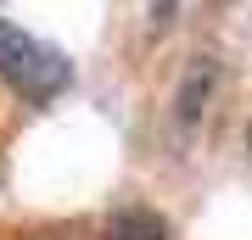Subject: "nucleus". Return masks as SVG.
I'll return each instance as SVG.
<instances>
[{
    "mask_svg": "<svg viewBox=\"0 0 252 240\" xmlns=\"http://www.w3.org/2000/svg\"><path fill=\"white\" fill-rule=\"evenodd\" d=\"M213 89H219V62H213V56H196V62L185 67L180 95H174V107H180V123H196V117L207 112V101H213Z\"/></svg>",
    "mask_w": 252,
    "mask_h": 240,
    "instance_id": "obj_2",
    "label": "nucleus"
},
{
    "mask_svg": "<svg viewBox=\"0 0 252 240\" xmlns=\"http://www.w3.org/2000/svg\"><path fill=\"white\" fill-rule=\"evenodd\" d=\"M247 151H252V123H247Z\"/></svg>",
    "mask_w": 252,
    "mask_h": 240,
    "instance_id": "obj_5",
    "label": "nucleus"
},
{
    "mask_svg": "<svg viewBox=\"0 0 252 240\" xmlns=\"http://www.w3.org/2000/svg\"><path fill=\"white\" fill-rule=\"evenodd\" d=\"M174 6H180V0H152V28H157V34L174 23Z\"/></svg>",
    "mask_w": 252,
    "mask_h": 240,
    "instance_id": "obj_4",
    "label": "nucleus"
},
{
    "mask_svg": "<svg viewBox=\"0 0 252 240\" xmlns=\"http://www.w3.org/2000/svg\"><path fill=\"white\" fill-rule=\"evenodd\" d=\"M0 84L17 101H28V107H51L73 84V62L51 39H39V34H28V28L0 17Z\"/></svg>",
    "mask_w": 252,
    "mask_h": 240,
    "instance_id": "obj_1",
    "label": "nucleus"
},
{
    "mask_svg": "<svg viewBox=\"0 0 252 240\" xmlns=\"http://www.w3.org/2000/svg\"><path fill=\"white\" fill-rule=\"evenodd\" d=\"M101 240H174L168 218L152 213V207H118V213L101 223Z\"/></svg>",
    "mask_w": 252,
    "mask_h": 240,
    "instance_id": "obj_3",
    "label": "nucleus"
}]
</instances>
